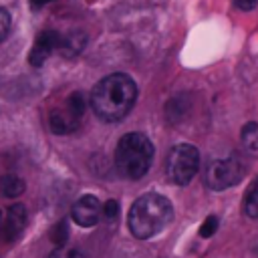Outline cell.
I'll return each mask as SVG.
<instances>
[{
    "label": "cell",
    "instance_id": "6da1fadb",
    "mask_svg": "<svg viewBox=\"0 0 258 258\" xmlns=\"http://www.w3.org/2000/svg\"><path fill=\"white\" fill-rule=\"evenodd\" d=\"M137 101V85L125 73L103 77L91 91L89 103L93 113L105 123L121 121Z\"/></svg>",
    "mask_w": 258,
    "mask_h": 258
},
{
    "label": "cell",
    "instance_id": "7a4b0ae2",
    "mask_svg": "<svg viewBox=\"0 0 258 258\" xmlns=\"http://www.w3.org/2000/svg\"><path fill=\"white\" fill-rule=\"evenodd\" d=\"M171 218H173L171 202L157 191H147L133 202L127 224H129V232L137 240H149L157 236L161 230H165Z\"/></svg>",
    "mask_w": 258,
    "mask_h": 258
},
{
    "label": "cell",
    "instance_id": "3957f363",
    "mask_svg": "<svg viewBox=\"0 0 258 258\" xmlns=\"http://www.w3.org/2000/svg\"><path fill=\"white\" fill-rule=\"evenodd\" d=\"M155 147L145 133H125L115 147V167L125 179H141L153 163Z\"/></svg>",
    "mask_w": 258,
    "mask_h": 258
},
{
    "label": "cell",
    "instance_id": "277c9868",
    "mask_svg": "<svg viewBox=\"0 0 258 258\" xmlns=\"http://www.w3.org/2000/svg\"><path fill=\"white\" fill-rule=\"evenodd\" d=\"M200 169V151L191 143H177L171 147L165 163V171L171 183L187 185Z\"/></svg>",
    "mask_w": 258,
    "mask_h": 258
},
{
    "label": "cell",
    "instance_id": "5b68a950",
    "mask_svg": "<svg viewBox=\"0 0 258 258\" xmlns=\"http://www.w3.org/2000/svg\"><path fill=\"white\" fill-rule=\"evenodd\" d=\"M244 177V163L238 157H224V159H216L208 165L206 169V185L214 191H222L228 189L236 183H240Z\"/></svg>",
    "mask_w": 258,
    "mask_h": 258
},
{
    "label": "cell",
    "instance_id": "8992f818",
    "mask_svg": "<svg viewBox=\"0 0 258 258\" xmlns=\"http://www.w3.org/2000/svg\"><path fill=\"white\" fill-rule=\"evenodd\" d=\"M101 216H103V204L95 196H81L71 208V218L81 228L97 226Z\"/></svg>",
    "mask_w": 258,
    "mask_h": 258
},
{
    "label": "cell",
    "instance_id": "52a82bcc",
    "mask_svg": "<svg viewBox=\"0 0 258 258\" xmlns=\"http://www.w3.org/2000/svg\"><path fill=\"white\" fill-rule=\"evenodd\" d=\"M58 46H60V32H56V30H42L36 36L34 46L28 52V62L32 67H42L44 60L54 50H58Z\"/></svg>",
    "mask_w": 258,
    "mask_h": 258
},
{
    "label": "cell",
    "instance_id": "ba28073f",
    "mask_svg": "<svg viewBox=\"0 0 258 258\" xmlns=\"http://www.w3.org/2000/svg\"><path fill=\"white\" fill-rule=\"evenodd\" d=\"M79 121L81 117L77 113H73L69 109V105L64 109H56L50 113V129L58 135H64V133H71L79 127Z\"/></svg>",
    "mask_w": 258,
    "mask_h": 258
},
{
    "label": "cell",
    "instance_id": "9c48e42d",
    "mask_svg": "<svg viewBox=\"0 0 258 258\" xmlns=\"http://www.w3.org/2000/svg\"><path fill=\"white\" fill-rule=\"evenodd\" d=\"M26 228V208L22 204H12L8 208V216H6V228L4 234L8 240H16Z\"/></svg>",
    "mask_w": 258,
    "mask_h": 258
},
{
    "label": "cell",
    "instance_id": "30bf717a",
    "mask_svg": "<svg viewBox=\"0 0 258 258\" xmlns=\"http://www.w3.org/2000/svg\"><path fill=\"white\" fill-rule=\"evenodd\" d=\"M87 44V34L83 30H71L67 34H60V46H58V52L67 58L79 54Z\"/></svg>",
    "mask_w": 258,
    "mask_h": 258
},
{
    "label": "cell",
    "instance_id": "8fae6325",
    "mask_svg": "<svg viewBox=\"0 0 258 258\" xmlns=\"http://www.w3.org/2000/svg\"><path fill=\"white\" fill-rule=\"evenodd\" d=\"M24 187H26V183L18 175H4L0 181L2 196H6V198H18L24 191Z\"/></svg>",
    "mask_w": 258,
    "mask_h": 258
},
{
    "label": "cell",
    "instance_id": "7c38bea8",
    "mask_svg": "<svg viewBox=\"0 0 258 258\" xmlns=\"http://www.w3.org/2000/svg\"><path fill=\"white\" fill-rule=\"evenodd\" d=\"M240 137H242V143H244V147H246L248 151L258 153V123H254V121L246 123V125L242 127Z\"/></svg>",
    "mask_w": 258,
    "mask_h": 258
},
{
    "label": "cell",
    "instance_id": "4fadbf2b",
    "mask_svg": "<svg viewBox=\"0 0 258 258\" xmlns=\"http://www.w3.org/2000/svg\"><path fill=\"white\" fill-rule=\"evenodd\" d=\"M244 214L248 218H252V220L258 218V177L254 179V183L246 191V198H244Z\"/></svg>",
    "mask_w": 258,
    "mask_h": 258
},
{
    "label": "cell",
    "instance_id": "5bb4252c",
    "mask_svg": "<svg viewBox=\"0 0 258 258\" xmlns=\"http://www.w3.org/2000/svg\"><path fill=\"white\" fill-rule=\"evenodd\" d=\"M218 226H220L218 216H208V218L202 222V226H200V236H202V238H212V236L218 232Z\"/></svg>",
    "mask_w": 258,
    "mask_h": 258
},
{
    "label": "cell",
    "instance_id": "9a60e30c",
    "mask_svg": "<svg viewBox=\"0 0 258 258\" xmlns=\"http://www.w3.org/2000/svg\"><path fill=\"white\" fill-rule=\"evenodd\" d=\"M67 240H69V224H67V220H62V222H58L56 228L52 230V242H54L56 246H64Z\"/></svg>",
    "mask_w": 258,
    "mask_h": 258
},
{
    "label": "cell",
    "instance_id": "2e32d148",
    "mask_svg": "<svg viewBox=\"0 0 258 258\" xmlns=\"http://www.w3.org/2000/svg\"><path fill=\"white\" fill-rule=\"evenodd\" d=\"M48 258H83V254L77 248H64V246H56Z\"/></svg>",
    "mask_w": 258,
    "mask_h": 258
},
{
    "label": "cell",
    "instance_id": "e0dca14e",
    "mask_svg": "<svg viewBox=\"0 0 258 258\" xmlns=\"http://www.w3.org/2000/svg\"><path fill=\"white\" fill-rule=\"evenodd\" d=\"M10 22H12L10 12L4 10V8H0V42L8 36V32H10Z\"/></svg>",
    "mask_w": 258,
    "mask_h": 258
},
{
    "label": "cell",
    "instance_id": "ac0fdd59",
    "mask_svg": "<svg viewBox=\"0 0 258 258\" xmlns=\"http://www.w3.org/2000/svg\"><path fill=\"white\" fill-rule=\"evenodd\" d=\"M103 216H105L107 220H115V218L119 216V204H117L115 200H107V202L103 204Z\"/></svg>",
    "mask_w": 258,
    "mask_h": 258
},
{
    "label": "cell",
    "instance_id": "d6986e66",
    "mask_svg": "<svg viewBox=\"0 0 258 258\" xmlns=\"http://www.w3.org/2000/svg\"><path fill=\"white\" fill-rule=\"evenodd\" d=\"M234 4H236V8H238V10L250 12V10H254V8L258 6V0H236Z\"/></svg>",
    "mask_w": 258,
    "mask_h": 258
},
{
    "label": "cell",
    "instance_id": "ffe728a7",
    "mask_svg": "<svg viewBox=\"0 0 258 258\" xmlns=\"http://www.w3.org/2000/svg\"><path fill=\"white\" fill-rule=\"evenodd\" d=\"M48 2H52V0H30V4H32L34 8H38V6H44V4H48Z\"/></svg>",
    "mask_w": 258,
    "mask_h": 258
},
{
    "label": "cell",
    "instance_id": "44dd1931",
    "mask_svg": "<svg viewBox=\"0 0 258 258\" xmlns=\"http://www.w3.org/2000/svg\"><path fill=\"white\" fill-rule=\"evenodd\" d=\"M0 220H2V212H0Z\"/></svg>",
    "mask_w": 258,
    "mask_h": 258
}]
</instances>
